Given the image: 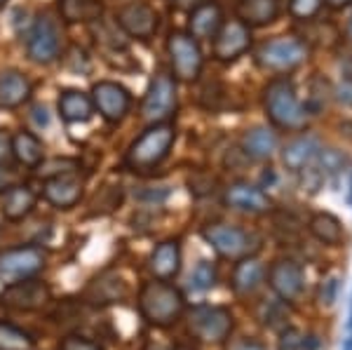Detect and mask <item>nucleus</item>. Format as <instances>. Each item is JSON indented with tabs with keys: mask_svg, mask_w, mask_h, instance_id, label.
Masks as SVG:
<instances>
[{
	"mask_svg": "<svg viewBox=\"0 0 352 350\" xmlns=\"http://www.w3.org/2000/svg\"><path fill=\"white\" fill-rule=\"evenodd\" d=\"M139 310L146 322L155 327H169L184 315L186 296L179 287L169 285L167 280H153L141 287Z\"/></svg>",
	"mask_w": 352,
	"mask_h": 350,
	"instance_id": "f257e3e1",
	"label": "nucleus"
},
{
	"mask_svg": "<svg viewBox=\"0 0 352 350\" xmlns=\"http://www.w3.org/2000/svg\"><path fill=\"white\" fill-rule=\"evenodd\" d=\"M47 263V254L36 245H21L0 252V282H19L36 278Z\"/></svg>",
	"mask_w": 352,
	"mask_h": 350,
	"instance_id": "39448f33",
	"label": "nucleus"
},
{
	"mask_svg": "<svg viewBox=\"0 0 352 350\" xmlns=\"http://www.w3.org/2000/svg\"><path fill=\"white\" fill-rule=\"evenodd\" d=\"M12 160V134L0 127V165H8Z\"/></svg>",
	"mask_w": 352,
	"mask_h": 350,
	"instance_id": "58836bf2",
	"label": "nucleus"
},
{
	"mask_svg": "<svg viewBox=\"0 0 352 350\" xmlns=\"http://www.w3.org/2000/svg\"><path fill=\"white\" fill-rule=\"evenodd\" d=\"M12 157L19 165L38 167L45 160L43 141L31 132H16L12 137Z\"/></svg>",
	"mask_w": 352,
	"mask_h": 350,
	"instance_id": "393cba45",
	"label": "nucleus"
},
{
	"mask_svg": "<svg viewBox=\"0 0 352 350\" xmlns=\"http://www.w3.org/2000/svg\"><path fill=\"white\" fill-rule=\"evenodd\" d=\"M310 233L315 235V238L320 240V242L329 245V247H338V245H343V240H345L343 223H340L338 219L333 217V214H329V212L312 214Z\"/></svg>",
	"mask_w": 352,
	"mask_h": 350,
	"instance_id": "bb28decb",
	"label": "nucleus"
},
{
	"mask_svg": "<svg viewBox=\"0 0 352 350\" xmlns=\"http://www.w3.org/2000/svg\"><path fill=\"white\" fill-rule=\"evenodd\" d=\"M237 14H240V21H244L247 26L272 24L280 14V0H240Z\"/></svg>",
	"mask_w": 352,
	"mask_h": 350,
	"instance_id": "b1692460",
	"label": "nucleus"
},
{
	"mask_svg": "<svg viewBox=\"0 0 352 350\" xmlns=\"http://www.w3.org/2000/svg\"><path fill=\"white\" fill-rule=\"evenodd\" d=\"M223 200L232 210L249 212V214H263L270 210V197L252 184H232L226 190Z\"/></svg>",
	"mask_w": 352,
	"mask_h": 350,
	"instance_id": "6ab92c4d",
	"label": "nucleus"
},
{
	"mask_svg": "<svg viewBox=\"0 0 352 350\" xmlns=\"http://www.w3.org/2000/svg\"><path fill=\"white\" fill-rule=\"evenodd\" d=\"M33 120L38 122V127H45L50 122V118H47V109L45 106H36L33 109Z\"/></svg>",
	"mask_w": 352,
	"mask_h": 350,
	"instance_id": "79ce46f5",
	"label": "nucleus"
},
{
	"mask_svg": "<svg viewBox=\"0 0 352 350\" xmlns=\"http://www.w3.org/2000/svg\"><path fill=\"white\" fill-rule=\"evenodd\" d=\"M92 104L94 111L104 118L106 122L116 125L132 109V94L127 92V87H122L120 83L113 80H99L92 87Z\"/></svg>",
	"mask_w": 352,
	"mask_h": 350,
	"instance_id": "9b49d317",
	"label": "nucleus"
},
{
	"mask_svg": "<svg viewBox=\"0 0 352 350\" xmlns=\"http://www.w3.org/2000/svg\"><path fill=\"white\" fill-rule=\"evenodd\" d=\"M261 320L268 327H280L282 320H287V308L285 301H268L261 308Z\"/></svg>",
	"mask_w": 352,
	"mask_h": 350,
	"instance_id": "72a5a7b5",
	"label": "nucleus"
},
{
	"mask_svg": "<svg viewBox=\"0 0 352 350\" xmlns=\"http://www.w3.org/2000/svg\"><path fill=\"white\" fill-rule=\"evenodd\" d=\"M36 207V193L26 184H12L0 195V212L8 221H21Z\"/></svg>",
	"mask_w": 352,
	"mask_h": 350,
	"instance_id": "aec40b11",
	"label": "nucleus"
},
{
	"mask_svg": "<svg viewBox=\"0 0 352 350\" xmlns=\"http://www.w3.org/2000/svg\"><path fill=\"white\" fill-rule=\"evenodd\" d=\"M242 149L254 160H268L277 151V137L268 127H254L242 137Z\"/></svg>",
	"mask_w": 352,
	"mask_h": 350,
	"instance_id": "a878e982",
	"label": "nucleus"
},
{
	"mask_svg": "<svg viewBox=\"0 0 352 350\" xmlns=\"http://www.w3.org/2000/svg\"><path fill=\"white\" fill-rule=\"evenodd\" d=\"M348 327H350V329H352V313H350V325H348Z\"/></svg>",
	"mask_w": 352,
	"mask_h": 350,
	"instance_id": "3c124183",
	"label": "nucleus"
},
{
	"mask_svg": "<svg viewBox=\"0 0 352 350\" xmlns=\"http://www.w3.org/2000/svg\"><path fill=\"white\" fill-rule=\"evenodd\" d=\"M157 350H190L188 346H174V348H157Z\"/></svg>",
	"mask_w": 352,
	"mask_h": 350,
	"instance_id": "49530a36",
	"label": "nucleus"
},
{
	"mask_svg": "<svg viewBox=\"0 0 352 350\" xmlns=\"http://www.w3.org/2000/svg\"><path fill=\"white\" fill-rule=\"evenodd\" d=\"M0 301H3L5 308L12 310H41L52 301V292L45 282L36 280V278H26L19 282H10L5 285V289L0 292Z\"/></svg>",
	"mask_w": 352,
	"mask_h": 350,
	"instance_id": "9d476101",
	"label": "nucleus"
},
{
	"mask_svg": "<svg viewBox=\"0 0 352 350\" xmlns=\"http://www.w3.org/2000/svg\"><path fill=\"white\" fill-rule=\"evenodd\" d=\"M268 280H270L272 292L285 303L296 301L300 296V292H303V282H305L303 268H300L296 261H292V259H280V261L272 263Z\"/></svg>",
	"mask_w": 352,
	"mask_h": 350,
	"instance_id": "2eb2a0df",
	"label": "nucleus"
},
{
	"mask_svg": "<svg viewBox=\"0 0 352 350\" xmlns=\"http://www.w3.org/2000/svg\"><path fill=\"white\" fill-rule=\"evenodd\" d=\"M59 350H104L96 341H89L85 336H66L61 338Z\"/></svg>",
	"mask_w": 352,
	"mask_h": 350,
	"instance_id": "e433bc0d",
	"label": "nucleus"
},
{
	"mask_svg": "<svg viewBox=\"0 0 352 350\" xmlns=\"http://www.w3.org/2000/svg\"><path fill=\"white\" fill-rule=\"evenodd\" d=\"M322 0H289V12L296 19H310L320 12Z\"/></svg>",
	"mask_w": 352,
	"mask_h": 350,
	"instance_id": "f704fd0d",
	"label": "nucleus"
},
{
	"mask_svg": "<svg viewBox=\"0 0 352 350\" xmlns=\"http://www.w3.org/2000/svg\"><path fill=\"white\" fill-rule=\"evenodd\" d=\"M174 113H176V83L167 73H157L151 80L148 92L144 97L141 116L151 125H157V122H167Z\"/></svg>",
	"mask_w": 352,
	"mask_h": 350,
	"instance_id": "1a4fd4ad",
	"label": "nucleus"
},
{
	"mask_svg": "<svg viewBox=\"0 0 352 350\" xmlns=\"http://www.w3.org/2000/svg\"><path fill=\"white\" fill-rule=\"evenodd\" d=\"M261 280H263V266L252 256L240 259V263L232 270V289L237 294H252V292H256Z\"/></svg>",
	"mask_w": 352,
	"mask_h": 350,
	"instance_id": "cd10ccee",
	"label": "nucleus"
},
{
	"mask_svg": "<svg viewBox=\"0 0 352 350\" xmlns=\"http://www.w3.org/2000/svg\"><path fill=\"white\" fill-rule=\"evenodd\" d=\"M78 169V160H71V157H56V160H50V162H41L38 165V174L41 177H59V174H71Z\"/></svg>",
	"mask_w": 352,
	"mask_h": 350,
	"instance_id": "2f4dec72",
	"label": "nucleus"
},
{
	"mask_svg": "<svg viewBox=\"0 0 352 350\" xmlns=\"http://www.w3.org/2000/svg\"><path fill=\"white\" fill-rule=\"evenodd\" d=\"M329 3L333 5V8H343V5H348V3H352V0H329Z\"/></svg>",
	"mask_w": 352,
	"mask_h": 350,
	"instance_id": "a18cd8bd",
	"label": "nucleus"
},
{
	"mask_svg": "<svg viewBox=\"0 0 352 350\" xmlns=\"http://www.w3.org/2000/svg\"><path fill=\"white\" fill-rule=\"evenodd\" d=\"M350 38H352V19H350Z\"/></svg>",
	"mask_w": 352,
	"mask_h": 350,
	"instance_id": "603ef678",
	"label": "nucleus"
},
{
	"mask_svg": "<svg viewBox=\"0 0 352 350\" xmlns=\"http://www.w3.org/2000/svg\"><path fill=\"white\" fill-rule=\"evenodd\" d=\"M188 329L204 343H221L232 331V313L223 306H197L188 315Z\"/></svg>",
	"mask_w": 352,
	"mask_h": 350,
	"instance_id": "0eeeda50",
	"label": "nucleus"
},
{
	"mask_svg": "<svg viewBox=\"0 0 352 350\" xmlns=\"http://www.w3.org/2000/svg\"><path fill=\"white\" fill-rule=\"evenodd\" d=\"M14 184V174L8 165H0V193Z\"/></svg>",
	"mask_w": 352,
	"mask_h": 350,
	"instance_id": "a19ab883",
	"label": "nucleus"
},
{
	"mask_svg": "<svg viewBox=\"0 0 352 350\" xmlns=\"http://www.w3.org/2000/svg\"><path fill=\"white\" fill-rule=\"evenodd\" d=\"M56 109H59V116L66 122L76 125V122H87L92 118L94 104L92 97L80 92V89H64L59 94V101H56Z\"/></svg>",
	"mask_w": 352,
	"mask_h": 350,
	"instance_id": "5701e85b",
	"label": "nucleus"
},
{
	"mask_svg": "<svg viewBox=\"0 0 352 350\" xmlns=\"http://www.w3.org/2000/svg\"><path fill=\"white\" fill-rule=\"evenodd\" d=\"M336 101L343 106H352V76L343 78V80L336 85Z\"/></svg>",
	"mask_w": 352,
	"mask_h": 350,
	"instance_id": "ea45409f",
	"label": "nucleus"
},
{
	"mask_svg": "<svg viewBox=\"0 0 352 350\" xmlns=\"http://www.w3.org/2000/svg\"><path fill=\"white\" fill-rule=\"evenodd\" d=\"M223 24V12L214 0L197 3L188 19V33L195 41H212Z\"/></svg>",
	"mask_w": 352,
	"mask_h": 350,
	"instance_id": "f3484780",
	"label": "nucleus"
},
{
	"mask_svg": "<svg viewBox=\"0 0 352 350\" xmlns=\"http://www.w3.org/2000/svg\"><path fill=\"white\" fill-rule=\"evenodd\" d=\"M336 294H338V278H327L324 282L320 285V296H317V301L322 303L324 308L333 306V301H336Z\"/></svg>",
	"mask_w": 352,
	"mask_h": 350,
	"instance_id": "c9c22d12",
	"label": "nucleus"
},
{
	"mask_svg": "<svg viewBox=\"0 0 352 350\" xmlns=\"http://www.w3.org/2000/svg\"><path fill=\"white\" fill-rule=\"evenodd\" d=\"M127 285L120 278H101L87 289V298H92V303H116L127 296Z\"/></svg>",
	"mask_w": 352,
	"mask_h": 350,
	"instance_id": "c756f323",
	"label": "nucleus"
},
{
	"mask_svg": "<svg viewBox=\"0 0 352 350\" xmlns=\"http://www.w3.org/2000/svg\"><path fill=\"white\" fill-rule=\"evenodd\" d=\"M5 3H8V0H0V8H5Z\"/></svg>",
	"mask_w": 352,
	"mask_h": 350,
	"instance_id": "8fccbe9b",
	"label": "nucleus"
},
{
	"mask_svg": "<svg viewBox=\"0 0 352 350\" xmlns=\"http://www.w3.org/2000/svg\"><path fill=\"white\" fill-rule=\"evenodd\" d=\"M265 113L272 120V125L282 129H300L305 127L308 113H305L303 104L296 97V89L287 78H277L265 87Z\"/></svg>",
	"mask_w": 352,
	"mask_h": 350,
	"instance_id": "7ed1b4c3",
	"label": "nucleus"
},
{
	"mask_svg": "<svg viewBox=\"0 0 352 350\" xmlns=\"http://www.w3.org/2000/svg\"><path fill=\"white\" fill-rule=\"evenodd\" d=\"M28 56L31 61L41 66H47L59 56V50H61V38H59V26L52 17L43 14L36 19L33 24L31 33H28Z\"/></svg>",
	"mask_w": 352,
	"mask_h": 350,
	"instance_id": "f8f14e48",
	"label": "nucleus"
},
{
	"mask_svg": "<svg viewBox=\"0 0 352 350\" xmlns=\"http://www.w3.org/2000/svg\"><path fill=\"white\" fill-rule=\"evenodd\" d=\"M230 350H265V348L258 346V343H254V341H240V343H235Z\"/></svg>",
	"mask_w": 352,
	"mask_h": 350,
	"instance_id": "37998d69",
	"label": "nucleus"
},
{
	"mask_svg": "<svg viewBox=\"0 0 352 350\" xmlns=\"http://www.w3.org/2000/svg\"><path fill=\"white\" fill-rule=\"evenodd\" d=\"M308 56V47L294 36H282L258 47L256 64L265 71H292Z\"/></svg>",
	"mask_w": 352,
	"mask_h": 350,
	"instance_id": "423d86ee",
	"label": "nucleus"
},
{
	"mask_svg": "<svg viewBox=\"0 0 352 350\" xmlns=\"http://www.w3.org/2000/svg\"><path fill=\"white\" fill-rule=\"evenodd\" d=\"M214 282H217V270H214L212 263H207V261L197 263V268L192 270L190 285L195 287V289L204 292V289H212Z\"/></svg>",
	"mask_w": 352,
	"mask_h": 350,
	"instance_id": "473e14b6",
	"label": "nucleus"
},
{
	"mask_svg": "<svg viewBox=\"0 0 352 350\" xmlns=\"http://www.w3.org/2000/svg\"><path fill=\"white\" fill-rule=\"evenodd\" d=\"M118 24L127 36L148 41L157 31V14L146 3H127L118 10Z\"/></svg>",
	"mask_w": 352,
	"mask_h": 350,
	"instance_id": "4468645a",
	"label": "nucleus"
},
{
	"mask_svg": "<svg viewBox=\"0 0 352 350\" xmlns=\"http://www.w3.org/2000/svg\"><path fill=\"white\" fill-rule=\"evenodd\" d=\"M202 238L226 259H244L258 250V235L230 223H212L202 230Z\"/></svg>",
	"mask_w": 352,
	"mask_h": 350,
	"instance_id": "20e7f679",
	"label": "nucleus"
},
{
	"mask_svg": "<svg viewBox=\"0 0 352 350\" xmlns=\"http://www.w3.org/2000/svg\"><path fill=\"white\" fill-rule=\"evenodd\" d=\"M59 10L71 24H92V21H99L104 12L99 0H61Z\"/></svg>",
	"mask_w": 352,
	"mask_h": 350,
	"instance_id": "c85d7f7f",
	"label": "nucleus"
},
{
	"mask_svg": "<svg viewBox=\"0 0 352 350\" xmlns=\"http://www.w3.org/2000/svg\"><path fill=\"white\" fill-rule=\"evenodd\" d=\"M36 341L28 331L0 320V350H33Z\"/></svg>",
	"mask_w": 352,
	"mask_h": 350,
	"instance_id": "7c9ffc66",
	"label": "nucleus"
},
{
	"mask_svg": "<svg viewBox=\"0 0 352 350\" xmlns=\"http://www.w3.org/2000/svg\"><path fill=\"white\" fill-rule=\"evenodd\" d=\"M167 52L174 66V76L184 83H192L202 71V50L190 33L174 31L167 38Z\"/></svg>",
	"mask_w": 352,
	"mask_h": 350,
	"instance_id": "6e6552de",
	"label": "nucleus"
},
{
	"mask_svg": "<svg viewBox=\"0 0 352 350\" xmlns=\"http://www.w3.org/2000/svg\"><path fill=\"white\" fill-rule=\"evenodd\" d=\"M317 348H320V338H317V336L303 338V350H317Z\"/></svg>",
	"mask_w": 352,
	"mask_h": 350,
	"instance_id": "c03bdc74",
	"label": "nucleus"
},
{
	"mask_svg": "<svg viewBox=\"0 0 352 350\" xmlns=\"http://www.w3.org/2000/svg\"><path fill=\"white\" fill-rule=\"evenodd\" d=\"M176 141V132L169 122H157L151 125L146 132H141L139 137L132 141V146L124 153V165L134 172H148L155 169L164 157L169 155Z\"/></svg>",
	"mask_w": 352,
	"mask_h": 350,
	"instance_id": "f03ea898",
	"label": "nucleus"
},
{
	"mask_svg": "<svg viewBox=\"0 0 352 350\" xmlns=\"http://www.w3.org/2000/svg\"><path fill=\"white\" fill-rule=\"evenodd\" d=\"M280 350H303V334L296 327H287L280 338Z\"/></svg>",
	"mask_w": 352,
	"mask_h": 350,
	"instance_id": "4c0bfd02",
	"label": "nucleus"
},
{
	"mask_svg": "<svg viewBox=\"0 0 352 350\" xmlns=\"http://www.w3.org/2000/svg\"><path fill=\"white\" fill-rule=\"evenodd\" d=\"M151 273L155 280H174L181 268V245L179 240H164L151 254Z\"/></svg>",
	"mask_w": 352,
	"mask_h": 350,
	"instance_id": "4be33fe9",
	"label": "nucleus"
},
{
	"mask_svg": "<svg viewBox=\"0 0 352 350\" xmlns=\"http://www.w3.org/2000/svg\"><path fill=\"white\" fill-rule=\"evenodd\" d=\"M43 195L50 205L56 207V210H71L82 197V179H78L73 172L59 174V177H50L47 182H45Z\"/></svg>",
	"mask_w": 352,
	"mask_h": 350,
	"instance_id": "dca6fc26",
	"label": "nucleus"
},
{
	"mask_svg": "<svg viewBox=\"0 0 352 350\" xmlns=\"http://www.w3.org/2000/svg\"><path fill=\"white\" fill-rule=\"evenodd\" d=\"M252 45V31L240 19L223 21L219 33L214 36V56L219 61H235Z\"/></svg>",
	"mask_w": 352,
	"mask_h": 350,
	"instance_id": "ddd939ff",
	"label": "nucleus"
},
{
	"mask_svg": "<svg viewBox=\"0 0 352 350\" xmlns=\"http://www.w3.org/2000/svg\"><path fill=\"white\" fill-rule=\"evenodd\" d=\"M192 3H197V0H179V5H192Z\"/></svg>",
	"mask_w": 352,
	"mask_h": 350,
	"instance_id": "09e8293b",
	"label": "nucleus"
},
{
	"mask_svg": "<svg viewBox=\"0 0 352 350\" xmlns=\"http://www.w3.org/2000/svg\"><path fill=\"white\" fill-rule=\"evenodd\" d=\"M320 153H322L320 139L312 137V134H303V137L289 141L285 146L282 160H285L287 169H292V172H303V169L315 165Z\"/></svg>",
	"mask_w": 352,
	"mask_h": 350,
	"instance_id": "a211bd4d",
	"label": "nucleus"
},
{
	"mask_svg": "<svg viewBox=\"0 0 352 350\" xmlns=\"http://www.w3.org/2000/svg\"><path fill=\"white\" fill-rule=\"evenodd\" d=\"M343 350H352V336L345 338V346H343Z\"/></svg>",
	"mask_w": 352,
	"mask_h": 350,
	"instance_id": "de8ad7c7",
	"label": "nucleus"
},
{
	"mask_svg": "<svg viewBox=\"0 0 352 350\" xmlns=\"http://www.w3.org/2000/svg\"><path fill=\"white\" fill-rule=\"evenodd\" d=\"M31 97V83L21 71H0V109H19Z\"/></svg>",
	"mask_w": 352,
	"mask_h": 350,
	"instance_id": "412c9836",
	"label": "nucleus"
}]
</instances>
